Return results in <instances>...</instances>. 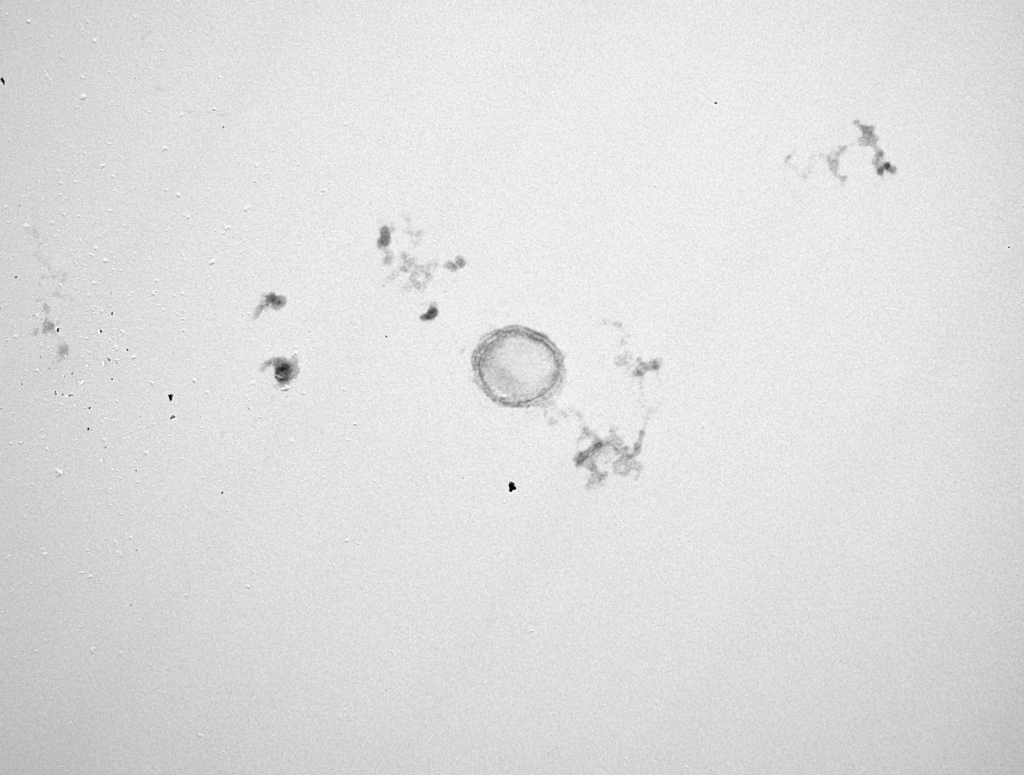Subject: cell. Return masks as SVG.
Wrapping results in <instances>:
<instances>
[{
    "label": "cell",
    "instance_id": "obj_1",
    "mask_svg": "<svg viewBox=\"0 0 1024 775\" xmlns=\"http://www.w3.org/2000/svg\"><path fill=\"white\" fill-rule=\"evenodd\" d=\"M474 379L494 403L528 408L549 401L565 377V358L544 333L508 325L484 335L471 356Z\"/></svg>",
    "mask_w": 1024,
    "mask_h": 775
}]
</instances>
